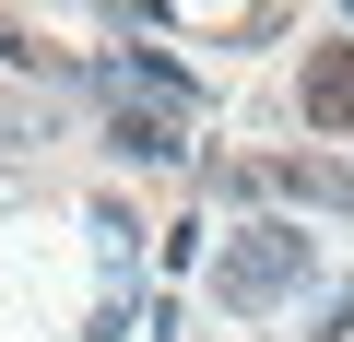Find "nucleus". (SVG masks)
I'll list each match as a JSON object with an SVG mask.
<instances>
[{
  "mask_svg": "<svg viewBox=\"0 0 354 342\" xmlns=\"http://www.w3.org/2000/svg\"><path fill=\"white\" fill-rule=\"evenodd\" d=\"M295 283H307V225H248L236 248H213V307H236V319L283 307Z\"/></svg>",
  "mask_w": 354,
  "mask_h": 342,
  "instance_id": "f257e3e1",
  "label": "nucleus"
},
{
  "mask_svg": "<svg viewBox=\"0 0 354 342\" xmlns=\"http://www.w3.org/2000/svg\"><path fill=\"white\" fill-rule=\"evenodd\" d=\"M106 130L130 165H177L189 153V106H153V95H106Z\"/></svg>",
  "mask_w": 354,
  "mask_h": 342,
  "instance_id": "f03ea898",
  "label": "nucleus"
},
{
  "mask_svg": "<svg viewBox=\"0 0 354 342\" xmlns=\"http://www.w3.org/2000/svg\"><path fill=\"white\" fill-rule=\"evenodd\" d=\"M307 130L354 142V36H319L307 48Z\"/></svg>",
  "mask_w": 354,
  "mask_h": 342,
  "instance_id": "7ed1b4c3",
  "label": "nucleus"
},
{
  "mask_svg": "<svg viewBox=\"0 0 354 342\" xmlns=\"http://www.w3.org/2000/svg\"><path fill=\"white\" fill-rule=\"evenodd\" d=\"M272 189H295V201H319V213H354V165H319V153H283V165H260Z\"/></svg>",
  "mask_w": 354,
  "mask_h": 342,
  "instance_id": "20e7f679",
  "label": "nucleus"
},
{
  "mask_svg": "<svg viewBox=\"0 0 354 342\" xmlns=\"http://www.w3.org/2000/svg\"><path fill=\"white\" fill-rule=\"evenodd\" d=\"M0 59H12V71H48V59H59V48H48V36H36V24H0Z\"/></svg>",
  "mask_w": 354,
  "mask_h": 342,
  "instance_id": "39448f33",
  "label": "nucleus"
}]
</instances>
